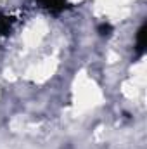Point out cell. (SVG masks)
<instances>
[{"label":"cell","instance_id":"1","mask_svg":"<svg viewBox=\"0 0 147 149\" xmlns=\"http://www.w3.org/2000/svg\"><path fill=\"white\" fill-rule=\"evenodd\" d=\"M37 2L43 9H47L49 12H52V14H59V12H62L68 7L66 0H37Z\"/></svg>","mask_w":147,"mask_h":149},{"label":"cell","instance_id":"2","mask_svg":"<svg viewBox=\"0 0 147 149\" xmlns=\"http://www.w3.org/2000/svg\"><path fill=\"white\" fill-rule=\"evenodd\" d=\"M146 35H147V23H144L139 31H137V38H135V49H137V56H142L146 52Z\"/></svg>","mask_w":147,"mask_h":149},{"label":"cell","instance_id":"3","mask_svg":"<svg viewBox=\"0 0 147 149\" xmlns=\"http://www.w3.org/2000/svg\"><path fill=\"white\" fill-rule=\"evenodd\" d=\"M10 31H12V17L5 16V14H0V35L7 37Z\"/></svg>","mask_w":147,"mask_h":149},{"label":"cell","instance_id":"4","mask_svg":"<svg viewBox=\"0 0 147 149\" xmlns=\"http://www.w3.org/2000/svg\"><path fill=\"white\" fill-rule=\"evenodd\" d=\"M111 31H112L111 24H101V26H99V33H101L102 37H106V35H111Z\"/></svg>","mask_w":147,"mask_h":149}]
</instances>
